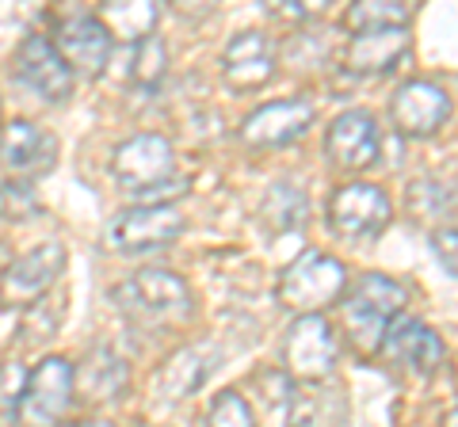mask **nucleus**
Returning <instances> with one entry per match:
<instances>
[{
    "label": "nucleus",
    "instance_id": "9d476101",
    "mask_svg": "<svg viewBox=\"0 0 458 427\" xmlns=\"http://www.w3.org/2000/svg\"><path fill=\"white\" fill-rule=\"evenodd\" d=\"M16 80L31 88L42 104H62L73 92V73L47 35H27L16 50Z\"/></svg>",
    "mask_w": 458,
    "mask_h": 427
},
{
    "label": "nucleus",
    "instance_id": "a878e982",
    "mask_svg": "<svg viewBox=\"0 0 458 427\" xmlns=\"http://www.w3.org/2000/svg\"><path fill=\"white\" fill-rule=\"evenodd\" d=\"M207 427H252V408L241 393L225 389L214 397L210 405V416H207Z\"/></svg>",
    "mask_w": 458,
    "mask_h": 427
},
{
    "label": "nucleus",
    "instance_id": "0eeeda50",
    "mask_svg": "<svg viewBox=\"0 0 458 427\" xmlns=\"http://www.w3.org/2000/svg\"><path fill=\"white\" fill-rule=\"evenodd\" d=\"M172 172H176V153L161 134H138L123 141L111 161V176L123 183V191L131 198L172 180Z\"/></svg>",
    "mask_w": 458,
    "mask_h": 427
},
{
    "label": "nucleus",
    "instance_id": "4468645a",
    "mask_svg": "<svg viewBox=\"0 0 458 427\" xmlns=\"http://www.w3.org/2000/svg\"><path fill=\"white\" fill-rule=\"evenodd\" d=\"M54 50L62 54L69 73L96 77V73H104V65L111 58V35L96 16H69L62 27H57Z\"/></svg>",
    "mask_w": 458,
    "mask_h": 427
},
{
    "label": "nucleus",
    "instance_id": "20e7f679",
    "mask_svg": "<svg viewBox=\"0 0 458 427\" xmlns=\"http://www.w3.org/2000/svg\"><path fill=\"white\" fill-rule=\"evenodd\" d=\"M114 302H119L131 317L146 321V324H157V321H188L191 317V290L188 282L180 275L165 272V267H146L114 287Z\"/></svg>",
    "mask_w": 458,
    "mask_h": 427
},
{
    "label": "nucleus",
    "instance_id": "f257e3e1",
    "mask_svg": "<svg viewBox=\"0 0 458 427\" xmlns=\"http://www.w3.org/2000/svg\"><path fill=\"white\" fill-rule=\"evenodd\" d=\"M409 306V290L390 275H363L355 282V290L344 302V324L355 339V347L363 355H375L382 347L386 329L401 317V309Z\"/></svg>",
    "mask_w": 458,
    "mask_h": 427
},
{
    "label": "nucleus",
    "instance_id": "aec40b11",
    "mask_svg": "<svg viewBox=\"0 0 458 427\" xmlns=\"http://www.w3.org/2000/svg\"><path fill=\"white\" fill-rule=\"evenodd\" d=\"M126 378H131V374H126V363L114 351H107V347H96L89 355V363L81 366V386H84V393H89L92 401L119 397L123 386H126Z\"/></svg>",
    "mask_w": 458,
    "mask_h": 427
},
{
    "label": "nucleus",
    "instance_id": "9b49d317",
    "mask_svg": "<svg viewBox=\"0 0 458 427\" xmlns=\"http://www.w3.org/2000/svg\"><path fill=\"white\" fill-rule=\"evenodd\" d=\"M65 267V248L62 245H38L35 252L20 255L16 264L0 279V306L4 309H20L38 302L42 294L54 287V279Z\"/></svg>",
    "mask_w": 458,
    "mask_h": 427
},
{
    "label": "nucleus",
    "instance_id": "f8f14e48",
    "mask_svg": "<svg viewBox=\"0 0 458 427\" xmlns=\"http://www.w3.org/2000/svg\"><path fill=\"white\" fill-rule=\"evenodd\" d=\"M313 126V104L310 99H271V104L256 107L252 115L241 122V138L252 149H276L291 146Z\"/></svg>",
    "mask_w": 458,
    "mask_h": 427
},
{
    "label": "nucleus",
    "instance_id": "5701e85b",
    "mask_svg": "<svg viewBox=\"0 0 458 427\" xmlns=\"http://www.w3.org/2000/svg\"><path fill=\"white\" fill-rule=\"evenodd\" d=\"M260 218L271 225V230H298L306 218V195L294 183H276L267 188L264 203H260Z\"/></svg>",
    "mask_w": 458,
    "mask_h": 427
},
{
    "label": "nucleus",
    "instance_id": "b1692460",
    "mask_svg": "<svg viewBox=\"0 0 458 427\" xmlns=\"http://www.w3.org/2000/svg\"><path fill=\"white\" fill-rule=\"evenodd\" d=\"M412 20V8L409 4H397V0H363L348 12V27L355 35L360 31H378V27H409Z\"/></svg>",
    "mask_w": 458,
    "mask_h": 427
},
{
    "label": "nucleus",
    "instance_id": "f3484780",
    "mask_svg": "<svg viewBox=\"0 0 458 427\" xmlns=\"http://www.w3.org/2000/svg\"><path fill=\"white\" fill-rule=\"evenodd\" d=\"M222 77L237 92H252L276 77V50H271L267 35L241 31L237 38H229L225 58H222Z\"/></svg>",
    "mask_w": 458,
    "mask_h": 427
},
{
    "label": "nucleus",
    "instance_id": "dca6fc26",
    "mask_svg": "<svg viewBox=\"0 0 458 427\" xmlns=\"http://www.w3.org/2000/svg\"><path fill=\"white\" fill-rule=\"evenodd\" d=\"M0 161L16 176H42L57 164V138L35 122H12L0 134Z\"/></svg>",
    "mask_w": 458,
    "mask_h": 427
},
{
    "label": "nucleus",
    "instance_id": "39448f33",
    "mask_svg": "<svg viewBox=\"0 0 458 427\" xmlns=\"http://www.w3.org/2000/svg\"><path fill=\"white\" fill-rule=\"evenodd\" d=\"M183 233V214L176 206H126L123 214H114L107 240L114 252L123 255H146L161 252L168 245H176Z\"/></svg>",
    "mask_w": 458,
    "mask_h": 427
},
{
    "label": "nucleus",
    "instance_id": "a211bd4d",
    "mask_svg": "<svg viewBox=\"0 0 458 427\" xmlns=\"http://www.w3.org/2000/svg\"><path fill=\"white\" fill-rule=\"evenodd\" d=\"M409 27H378V31L352 35L348 69L352 73H390L409 54Z\"/></svg>",
    "mask_w": 458,
    "mask_h": 427
},
{
    "label": "nucleus",
    "instance_id": "1a4fd4ad",
    "mask_svg": "<svg viewBox=\"0 0 458 427\" xmlns=\"http://www.w3.org/2000/svg\"><path fill=\"white\" fill-rule=\"evenodd\" d=\"M283 351H286V366H291V374L306 378V381H318L336 366L340 344H336L333 324H328L321 313H310V317H298L291 329H286Z\"/></svg>",
    "mask_w": 458,
    "mask_h": 427
},
{
    "label": "nucleus",
    "instance_id": "412c9836",
    "mask_svg": "<svg viewBox=\"0 0 458 427\" xmlns=\"http://www.w3.org/2000/svg\"><path fill=\"white\" fill-rule=\"evenodd\" d=\"M96 20L107 27V35L141 42V38L153 35L157 4H149V0H138V4H134V0H114V4H104V12H99Z\"/></svg>",
    "mask_w": 458,
    "mask_h": 427
},
{
    "label": "nucleus",
    "instance_id": "f03ea898",
    "mask_svg": "<svg viewBox=\"0 0 458 427\" xmlns=\"http://www.w3.org/2000/svg\"><path fill=\"white\" fill-rule=\"evenodd\" d=\"M73 389H77V370L62 355H47L23 381V393L12 420L20 427H57L62 416L73 405Z\"/></svg>",
    "mask_w": 458,
    "mask_h": 427
},
{
    "label": "nucleus",
    "instance_id": "393cba45",
    "mask_svg": "<svg viewBox=\"0 0 458 427\" xmlns=\"http://www.w3.org/2000/svg\"><path fill=\"white\" fill-rule=\"evenodd\" d=\"M165 73H168V50H165V42L157 38V35L141 38L138 42V58H134V84H138V88H146V92H153L157 84L165 80Z\"/></svg>",
    "mask_w": 458,
    "mask_h": 427
},
{
    "label": "nucleus",
    "instance_id": "6e6552de",
    "mask_svg": "<svg viewBox=\"0 0 458 427\" xmlns=\"http://www.w3.org/2000/svg\"><path fill=\"white\" fill-rule=\"evenodd\" d=\"M390 119L405 138H432L451 119V96L436 80H405L394 92Z\"/></svg>",
    "mask_w": 458,
    "mask_h": 427
},
{
    "label": "nucleus",
    "instance_id": "2eb2a0df",
    "mask_svg": "<svg viewBox=\"0 0 458 427\" xmlns=\"http://www.w3.org/2000/svg\"><path fill=\"white\" fill-rule=\"evenodd\" d=\"M325 153L333 156V164L352 168V172L370 168L378 156L375 115H367V111H344V115H336L333 126H328V134H325Z\"/></svg>",
    "mask_w": 458,
    "mask_h": 427
},
{
    "label": "nucleus",
    "instance_id": "bb28decb",
    "mask_svg": "<svg viewBox=\"0 0 458 427\" xmlns=\"http://www.w3.org/2000/svg\"><path fill=\"white\" fill-rule=\"evenodd\" d=\"M432 245L439 252V260L447 264V275H454L458 267H454V225H443V230L432 237Z\"/></svg>",
    "mask_w": 458,
    "mask_h": 427
},
{
    "label": "nucleus",
    "instance_id": "ddd939ff",
    "mask_svg": "<svg viewBox=\"0 0 458 427\" xmlns=\"http://www.w3.org/2000/svg\"><path fill=\"white\" fill-rule=\"evenodd\" d=\"M378 355H386L401 370H417V374H436L439 363L447 359V347L436 329H428L417 317H397L382 336Z\"/></svg>",
    "mask_w": 458,
    "mask_h": 427
},
{
    "label": "nucleus",
    "instance_id": "4be33fe9",
    "mask_svg": "<svg viewBox=\"0 0 458 427\" xmlns=\"http://www.w3.org/2000/svg\"><path fill=\"white\" fill-rule=\"evenodd\" d=\"M344 401L340 397L294 393L286 405V427H344Z\"/></svg>",
    "mask_w": 458,
    "mask_h": 427
},
{
    "label": "nucleus",
    "instance_id": "cd10ccee",
    "mask_svg": "<svg viewBox=\"0 0 458 427\" xmlns=\"http://www.w3.org/2000/svg\"><path fill=\"white\" fill-rule=\"evenodd\" d=\"M57 427H114L107 420H77V423H57Z\"/></svg>",
    "mask_w": 458,
    "mask_h": 427
},
{
    "label": "nucleus",
    "instance_id": "6ab92c4d",
    "mask_svg": "<svg viewBox=\"0 0 458 427\" xmlns=\"http://www.w3.org/2000/svg\"><path fill=\"white\" fill-rule=\"evenodd\" d=\"M214 347H199V344H188V347H180L172 359L165 363V374H161V389L165 397H172V401H180V397H188L195 393L199 386L207 381V374L214 370Z\"/></svg>",
    "mask_w": 458,
    "mask_h": 427
},
{
    "label": "nucleus",
    "instance_id": "423d86ee",
    "mask_svg": "<svg viewBox=\"0 0 458 427\" xmlns=\"http://www.w3.org/2000/svg\"><path fill=\"white\" fill-rule=\"evenodd\" d=\"M394 218V206L375 183H344L328 198V225L344 240H375Z\"/></svg>",
    "mask_w": 458,
    "mask_h": 427
},
{
    "label": "nucleus",
    "instance_id": "7ed1b4c3",
    "mask_svg": "<svg viewBox=\"0 0 458 427\" xmlns=\"http://www.w3.org/2000/svg\"><path fill=\"white\" fill-rule=\"evenodd\" d=\"M344 282H348V272H344L340 260H333V255H325L318 248H306L283 272L279 302L286 309H294L298 317H310V313H321L325 306L336 302L344 294Z\"/></svg>",
    "mask_w": 458,
    "mask_h": 427
}]
</instances>
